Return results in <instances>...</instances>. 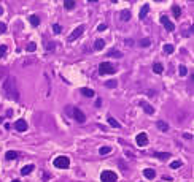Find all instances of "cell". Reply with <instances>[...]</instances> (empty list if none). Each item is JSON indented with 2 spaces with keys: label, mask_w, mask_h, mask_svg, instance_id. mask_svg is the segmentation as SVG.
Listing matches in <instances>:
<instances>
[{
  "label": "cell",
  "mask_w": 194,
  "mask_h": 182,
  "mask_svg": "<svg viewBox=\"0 0 194 182\" xmlns=\"http://www.w3.org/2000/svg\"><path fill=\"white\" fill-rule=\"evenodd\" d=\"M83 32H85V27H83V25H78L77 29H75V30L70 33V37H68V40H70V41H75L77 38H80V37H81V33H83Z\"/></svg>",
  "instance_id": "6"
},
{
  "label": "cell",
  "mask_w": 194,
  "mask_h": 182,
  "mask_svg": "<svg viewBox=\"0 0 194 182\" xmlns=\"http://www.w3.org/2000/svg\"><path fill=\"white\" fill-rule=\"evenodd\" d=\"M105 29H107V25H105V24H100L99 27H97V30H99V32H103Z\"/></svg>",
  "instance_id": "37"
},
{
  "label": "cell",
  "mask_w": 194,
  "mask_h": 182,
  "mask_svg": "<svg viewBox=\"0 0 194 182\" xmlns=\"http://www.w3.org/2000/svg\"><path fill=\"white\" fill-rule=\"evenodd\" d=\"M116 71V67L113 64H108V62H103V64L99 65V73L103 76V74H113Z\"/></svg>",
  "instance_id": "3"
},
{
  "label": "cell",
  "mask_w": 194,
  "mask_h": 182,
  "mask_svg": "<svg viewBox=\"0 0 194 182\" xmlns=\"http://www.w3.org/2000/svg\"><path fill=\"white\" fill-rule=\"evenodd\" d=\"M2 90H3V95L6 97V98H10L13 101H19L21 100V94H19L18 82H16L15 76H8V78L5 79L3 86H2Z\"/></svg>",
  "instance_id": "1"
},
{
  "label": "cell",
  "mask_w": 194,
  "mask_h": 182,
  "mask_svg": "<svg viewBox=\"0 0 194 182\" xmlns=\"http://www.w3.org/2000/svg\"><path fill=\"white\" fill-rule=\"evenodd\" d=\"M72 113H73V117L77 119V122H80V124L86 122V116H85V113H83L81 109H78V108H73V109H72Z\"/></svg>",
  "instance_id": "5"
},
{
  "label": "cell",
  "mask_w": 194,
  "mask_h": 182,
  "mask_svg": "<svg viewBox=\"0 0 194 182\" xmlns=\"http://www.w3.org/2000/svg\"><path fill=\"white\" fill-rule=\"evenodd\" d=\"M64 6L67 10H73L75 8V2L73 0H67V2H64Z\"/></svg>",
  "instance_id": "27"
},
{
  "label": "cell",
  "mask_w": 194,
  "mask_h": 182,
  "mask_svg": "<svg viewBox=\"0 0 194 182\" xmlns=\"http://www.w3.org/2000/svg\"><path fill=\"white\" fill-rule=\"evenodd\" d=\"M5 158L6 160H15V158H18V152L16 151H8L5 154Z\"/></svg>",
  "instance_id": "16"
},
{
  "label": "cell",
  "mask_w": 194,
  "mask_h": 182,
  "mask_svg": "<svg viewBox=\"0 0 194 182\" xmlns=\"http://www.w3.org/2000/svg\"><path fill=\"white\" fill-rule=\"evenodd\" d=\"M29 21H30V24H32L33 27H37V25L40 24V18H38V16H35V15L29 16Z\"/></svg>",
  "instance_id": "18"
},
{
  "label": "cell",
  "mask_w": 194,
  "mask_h": 182,
  "mask_svg": "<svg viewBox=\"0 0 194 182\" xmlns=\"http://www.w3.org/2000/svg\"><path fill=\"white\" fill-rule=\"evenodd\" d=\"M180 166H182V162H180V160H174V162L170 163V168H174V170H178Z\"/></svg>",
  "instance_id": "28"
},
{
  "label": "cell",
  "mask_w": 194,
  "mask_h": 182,
  "mask_svg": "<svg viewBox=\"0 0 194 182\" xmlns=\"http://www.w3.org/2000/svg\"><path fill=\"white\" fill-rule=\"evenodd\" d=\"M110 152H112V147H108V146H103V147L99 149L100 155H107V154H110Z\"/></svg>",
  "instance_id": "23"
},
{
  "label": "cell",
  "mask_w": 194,
  "mask_h": 182,
  "mask_svg": "<svg viewBox=\"0 0 194 182\" xmlns=\"http://www.w3.org/2000/svg\"><path fill=\"white\" fill-rule=\"evenodd\" d=\"M53 30H54V33H61V30H62V27H61L59 24H54V25H53Z\"/></svg>",
  "instance_id": "32"
},
{
  "label": "cell",
  "mask_w": 194,
  "mask_h": 182,
  "mask_svg": "<svg viewBox=\"0 0 194 182\" xmlns=\"http://www.w3.org/2000/svg\"><path fill=\"white\" fill-rule=\"evenodd\" d=\"M81 94L85 95V97H94V90H91V89H86V87H83V89H81Z\"/></svg>",
  "instance_id": "22"
},
{
  "label": "cell",
  "mask_w": 194,
  "mask_h": 182,
  "mask_svg": "<svg viewBox=\"0 0 194 182\" xmlns=\"http://www.w3.org/2000/svg\"><path fill=\"white\" fill-rule=\"evenodd\" d=\"M150 45H151V40H148V38H145V40L140 41V46H150Z\"/></svg>",
  "instance_id": "33"
},
{
  "label": "cell",
  "mask_w": 194,
  "mask_h": 182,
  "mask_svg": "<svg viewBox=\"0 0 194 182\" xmlns=\"http://www.w3.org/2000/svg\"><path fill=\"white\" fill-rule=\"evenodd\" d=\"M186 73H188L186 67H185V65H180V74H182V76H186Z\"/></svg>",
  "instance_id": "31"
},
{
  "label": "cell",
  "mask_w": 194,
  "mask_h": 182,
  "mask_svg": "<svg viewBox=\"0 0 194 182\" xmlns=\"http://www.w3.org/2000/svg\"><path fill=\"white\" fill-rule=\"evenodd\" d=\"M185 138H186V139H192V136L189 135V133H185Z\"/></svg>",
  "instance_id": "38"
},
{
  "label": "cell",
  "mask_w": 194,
  "mask_h": 182,
  "mask_svg": "<svg viewBox=\"0 0 194 182\" xmlns=\"http://www.w3.org/2000/svg\"><path fill=\"white\" fill-rule=\"evenodd\" d=\"M140 106L145 109V113H147V114H153L154 113V108L151 106L148 101H145V100H140Z\"/></svg>",
  "instance_id": "10"
},
{
  "label": "cell",
  "mask_w": 194,
  "mask_h": 182,
  "mask_svg": "<svg viewBox=\"0 0 194 182\" xmlns=\"http://www.w3.org/2000/svg\"><path fill=\"white\" fill-rule=\"evenodd\" d=\"M15 128L18 131H26L27 130V122L24 121V119H18V121L15 122Z\"/></svg>",
  "instance_id": "9"
},
{
  "label": "cell",
  "mask_w": 194,
  "mask_h": 182,
  "mask_svg": "<svg viewBox=\"0 0 194 182\" xmlns=\"http://www.w3.org/2000/svg\"><path fill=\"white\" fill-rule=\"evenodd\" d=\"M172 11H174V16H175V18H180V15H182V10H180L178 5H174V6H172Z\"/></svg>",
  "instance_id": "25"
},
{
  "label": "cell",
  "mask_w": 194,
  "mask_h": 182,
  "mask_svg": "<svg viewBox=\"0 0 194 182\" xmlns=\"http://www.w3.org/2000/svg\"><path fill=\"white\" fill-rule=\"evenodd\" d=\"M120 18H121V21H129L130 19V13L127 10H123L121 15H120Z\"/></svg>",
  "instance_id": "21"
},
{
  "label": "cell",
  "mask_w": 194,
  "mask_h": 182,
  "mask_svg": "<svg viewBox=\"0 0 194 182\" xmlns=\"http://www.w3.org/2000/svg\"><path fill=\"white\" fill-rule=\"evenodd\" d=\"M0 15H3V10H2V6H0Z\"/></svg>",
  "instance_id": "40"
},
{
  "label": "cell",
  "mask_w": 194,
  "mask_h": 182,
  "mask_svg": "<svg viewBox=\"0 0 194 182\" xmlns=\"http://www.w3.org/2000/svg\"><path fill=\"white\" fill-rule=\"evenodd\" d=\"M108 57H123V52L116 51V49H112V51L108 52Z\"/></svg>",
  "instance_id": "24"
},
{
  "label": "cell",
  "mask_w": 194,
  "mask_h": 182,
  "mask_svg": "<svg viewBox=\"0 0 194 182\" xmlns=\"http://www.w3.org/2000/svg\"><path fill=\"white\" fill-rule=\"evenodd\" d=\"M143 176L148 177V179H154L156 173H154V170H151V168H147V170H143Z\"/></svg>",
  "instance_id": "13"
},
{
  "label": "cell",
  "mask_w": 194,
  "mask_h": 182,
  "mask_svg": "<svg viewBox=\"0 0 194 182\" xmlns=\"http://www.w3.org/2000/svg\"><path fill=\"white\" fill-rule=\"evenodd\" d=\"M11 182H21V180H11Z\"/></svg>",
  "instance_id": "41"
},
{
  "label": "cell",
  "mask_w": 194,
  "mask_h": 182,
  "mask_svg": "<svg viewBox=\"0 0 194 182\" xmlns=\"http://www.w3.org/2000/svg\"><path fill=\"white\" fill-rule=\"evenodd\" d=\"M153 155L156 158H161V160H167L170 157V154L169 152H153Z\"/></svg>",
  "instance_id": "14"
},
{
  "label": "cell",
  "mask_w": 194,
  "mask_h": 182,
  "mask_svg": "<svg viewBox=\"0 0 194 182\" xmlns=\"http://www.w3.org/2000/svg\"><path fill=\"white\" fill-rule=\"evenodd\" d=\"M162 70H164V67H162L161 64H154V65H153V71L158 73V74H159V73H162Z\"/></svg>",
  "instance_id": "26"
},
{
  "label": "cell",
  "mask_w": 194,
  "mask_h": 182,
  "mask_svg": "<svg viewBox=\"0 0 194 182\" xmlns=\"http://www.w3.org/2000/svg\"><path fill=\"white\" fill-rule=\"evenodd\" d=\"M161 24H162V25H164V27H165V29H167L169 32H174V30H175V25L170 22L167 16H161Z\"/></svg>",
  "instance_id": "8"
},
{
  "label": "cell",
  "mask_w": 194,
  "mask_h": 182,
  "mask_svg": "<svg viewBox=\"0 0 194 182\" xmlns=\"http://www.w3.org/2000/svg\"><path fill=\"white\" fill-rule=\"evenodd\" d=\"M158 128L161 130V131H167L169 130V125H167V122H164V121H158Z\"/></svg>",
  "instance_id": "15"
},
{
  "label": "cell",
  "mask_w": 194,
  "mask_h": 182,
  "mask_svg": "<svg viewBox=\"0 0 194 182\" xmlns=\"http://www.w3.org/2000/svg\"><path fill=\"white\" fill-rule=\"evenodd\" d=\"M5 32H6V24L0 22V33H5Z\"/></svg>",
  "instance_id": "35"
},
{
  "label": "cell",
  "mask_w": 194,
  "mask_h": 182,
  "mask_svg": "<svg viewBox=\"0 0 194 182\" xmlns=\"http://www.w3.org/2000/svg\"><path fill=\"white\" fill-rule=\"evenodd\" d=\"M135 141H137V144L140 146V147H143V146H147V143H148V135L147 133H138Z\"/></svg>",
  "instance_id": "7"
},
{
  "label": "cell",
  "mask_w": 194,
  "mask_h": 182,
  "mask_svg": "<svg viewBox=\"0 0 194 182\" xmlns=\"http://www.w3.org/2000/svg\"><path fill=\"white\" fill-rule=\"evenodd\" d=\"M32 171H33V165H27V166H24L23 170H21V174L26 176V174H30Z\"/></svg>",
  "instance_id": "17"
},
{
  "label": "cell",
  "mask_w": 194,
  "mask_h": 182,
  "mask_svg": "<svg viewBox=\"0 0 194 182\" xmlns=\"http://www.w3.org/2000/svg\"><path fill=\"white\" fill-rule=\"evenodd\" d=\"M5 52H6V46L2 45V46H0V59H2L3 55H5Z\"/></svg>",
  "instance_id": "34"
},
{
  "label": "cell",
  "mask_w": 194,
  "mask_h": 182,
  "mask_svg": "<svg viewBox=\"0 0 194 182\" xmlns=\"http://www.w3.org/2000/svg\"><path fill=\"white\" fill-rule=\"evenodd\" d=\"M35 49H37V45L35 43H29V45H27V51H29V52H33Z\"/></svg>",
  "instance_id": "30"
},
{
  "label": "cell",
  "mask_w": 194,
  "mask_h": 182,
  "mask_svg": "<svg viewBox=\"0 0 194 182\" xmlns=\"http://www.w3.org/2000/svg\"><path fill=\"white\" fill-rule=\"evenodd\" d=\"M148 11H150V5H148V3H145V5L142 6V10H140V13H138V16H140V19H145V18H147V15H148Z\"/></svg>",
  "instance_id": "11"
},
{
  "label": "cell",
  "mask_w": 194,
  "mask_h": 182,
  "mask_svg": "<svg viewBox=\"0 0 194 182\" xmlns=\"http://www.w3.org/2000/svg\"><path fill=\"white\" fill-rule=\"evenodd\" d=\"M46 48H48V51L51 52V51L54 49V48H56V45H54V43H48V46H46Z\"/></svg>",
  "instance_id": "36"
},
{
  "label": "cell",
  "mask_w": 194,
  "mask_h": 182,
  "mask_svg": "<svg viewBox=\"0 0 194 182\" xmlns=\"http://www.w3.org/2000/svg\"><path fill=\"white\" fill-rule=\"evenodd\" d=\"M162 51H164L165 54H172V52L175 51V48H174V45H164Z\"/></svg>",
  "instance_id": "20"
},
{
  "label": "cell",
  "mask_w": 194,
  "mask_h": 182,
  "mask_svg": "<svg viewBox=\"0 0 194 182\" xmlns=\"http://www.w3.org/2000/svg\"><path fill=\"white\" fill-rule=\"evenodd\" d=\"M53 165L56 166V168H59V170H67V168L70 166V160H68V157L61 155V157H56V158H54Z\"/></svg>",
  "instance_id": "2"
},
{
  "label": "cell",
  "mask_w": 194,
  "mask_h": 182,
  "mask_svg": "<svg viewBox=\"0 0 194 182\" xmlns=\"http://www.w3.org/2000/svg\"><path fill=\"white\" fill-rule=\"evenodd\" d=\"M103 48H105V41H103L102 38L95 40V43H94V49H95V51H102Z\"/></svg>",
  "instance_id": "12"
},
{
  "label": "cell",
  "mask_w": 194,
  "mask_h": 182,
  "mask_svg": "<svg viewBox=\"0 0 194 182\" xmlns=\"http://www.w3.org/2000/svg\"><path fill=\"white\" fill-rule=\"evenodd\" d=\"M108 124L112 125V127H115V128H121V124L116 121V119H113V117H108Z\"/></svg>",
  "instance_id": "19"
},
{
  "label": "cell",
  "mask_w": 194,
  "mask_h": 182,
  "mask_svg": "<svg viewBox=\"0 0 194 182\" xmlns=\"http://www.w3.org/2000/svg\"><path fill=\"white\" fill-rule=\"evenodd\" d=\"M100 179H102V182H116L118 176H116V173H115V171L105 170V171H102Z\"/></svg>",
  "instance_id": "4"
},
{
  "label": "cell",
  "mask_w": 194,
  "mask_h": 182,
  "mask_svg": "<svg viewBox=\"0 0 194 182\" xmlns=\"http://www.w3.org/2000/svg\"><path fill=\"white\" fill-rule=\"evenodd\" d=\"M100 104H102V100L99 98V100H97V101H95V106H100Z\"/></svg>",
  "instance_id": "39"
},
{
  "label": "cell",
  "mask_w": 194,
  "mask_h": 182,
  "mask_svg": "<svg viewBox=\"0 0 194 182\" xmlns=\"http://www.w3.org/2000/svg\"><path fill=\"white\" fill-rule=\"evenodd\" d=\"M116 84H118L116 79H110V81L105 82V86H107V87H116Z\"/></svg>",
  "instance_id": "29"
}]
</instances>
